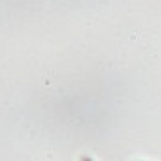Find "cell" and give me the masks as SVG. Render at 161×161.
I'll use <instances>...</instances> for the list:
<instances>
[{
	"instance_id": "1",
	"label": "cell",
	"mask_w": 161,
	"mask_h": 161,
	"mask_svg": "<svg viewBox=\"0 0 161 161\" xmlns=\"http://www.w3.org/2000/svg\"><path fill=\"white\" fill-rule=\"evenodd\" d=\"M80 161H92V159H89V158H85V156H81Z\"/></svg>"
}]
</instances>
